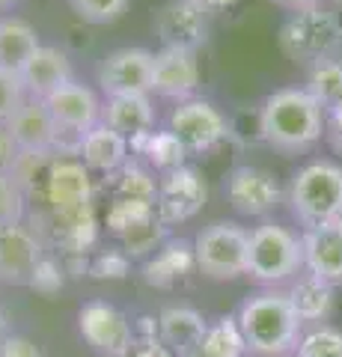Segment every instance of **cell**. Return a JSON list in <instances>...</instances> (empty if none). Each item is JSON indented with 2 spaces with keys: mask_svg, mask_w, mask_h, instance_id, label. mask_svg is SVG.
Listing matches in <instances>:
<instances>
[{
  "mask_svg": "<svg viewBox=\"0 0 342 357\" xmlns=\"http://www.w3.org/2000/svg\"><path fill=\"white\" fill-rule=\"evenodd\" d=\"M0 357H45V354L39 351V345L33 340L6 333V337L0 340Z\"/></svg>",
  "mask_w": 342,
  "mask_h": 357,
  "instance_id": "obj_39",
  "label": "cell"
},
{
  "mask_svg": "<svg viewBox=\"0 0 342 357\" xmlns=\"http://www.w3.org/2000/svg\"><path fill=\"white\" fill-rule=\"evenodd\" d=\"M203 349L217 357H241L247 351V345H244V337H241L238 321L226 316V319H217L215 325H208Z\"/></svg>",
  "mask_w": 342,
  "mask_h": 357,
  "instance_id": "obj_28",
  "label": "cell"
},
{
  "mask_svg": "<svg viewBox=\"0 0 342 357\" xmlns=\"http://www.w3.org/2000/svg\"><path fill=\"white\" fill-rule=\"evenodd\" d=\"M196 3H203L208 13H220V9H229V6H235L238 0H196Z\"/></svg>",
  "mask_w": 342,
  "mask_h": 357,
  "instance_id": "obj_43",
  "label": "cell"
},
{
  "mask_svg": "<svg viewBox=\"0 0 342 357\" xmlns=\"http://www.w3.org/2000/svg\"><path fill=\"white\" fill-rule=\"evenodd\" d=\"M143 155H146V161L155 164L161 173H167V170H176V167H185L187 149L176 140L173 131H152Z\"/></svg>",
  "mask_w": 342,
  "mask_h": 357,
  "instance_id": "obj_30",
  "label": "cell"
},
{
  "mask_svg": "<svg viewBox=\"0 0 342 357\" xmlns=\"http://www.w3.org/2000/svg\"><path fill=\"white\" fill-rule=\"evenodd\" d=\"M191 268H196L194 259V244L187 241H167L161 244L158 256L146 265V280L152 286H173L182 274H187Z\"/></svg>",
  "mask_w": 342,
  "mask_h": 357,
  "instance_id": "obj_25",
  "label": "cell"
},
{
  "mask_svg": "<svg viewBox=\"0 0 342 357\" xmlns=\"http://www.w3.org/2000/svg\"><path fill=\"white\" fill-rule=\"evenodd\" d=\"M45 107L57 126L81 131V134H86L102 122V102H98V96L81 81H69L65 86H60L57 93H51L45 98Z\"/></svg>",
  "mask_w": 342,
  "mask_h": 357,
  "instance_id": "obj_18",
  "label": "cell"
},
{
  "mask_svg": "<svg viewBox=\"0 0 342 357\" xmlns=\"http://www.w3.org/2000/svg\"><path fill=\"white\" fill-rule=\"evenodd\" d=\"M235 321L253 357H286L304 337V321L297 319L289 295L277 289L250 295L241 304Z\"/></svg>",
  "mask_w": 342,
  "mask_h": 357,
  "instance_id": "obj_2",
  "label": "cell"
},
{
  "mask_svg": "<svg viewBox=\"0 0 342 357\" xmlns=\"http://www.w3.org/2000/svg\"><path fill=\"white\" fill-rule=\"evenodd\" d=\"M301 271H304L301 236H295L289 227H280L274 220H265L250 232L247 277L265 286H277L292 280Z\"/></svg>",
  "mask_w": 342,
  "mask_h": 357,
  "instance_id": "obj_5",
  "label": "cell"
},
{
  "mask_svg": "<svg viewBox=\"0 0 342 357\" xmlns=\"http://www.w3.org/2000/svg\"><path fill=\"white\" fill-rule=\"evenodd\" d=\"M128 152H131L128 137H123V134L104 126V122H98L95 128H90L84 134L81 161H84L86 170L114 176L116 170H123L128 164Z\"/></svg>",
  "mask_w": 342,
  "mask_h": 357,
  "instance_id": "obj_21",
  "label": "cell"
},
{
  "mask_svg": "<svg viewBox=\"0 0 342 357\" xmlns=\"http://www.w3.org/2000/svg\"><path fill=\"white\" fill-rule=\"evenodd\" d=\"M24 102H27V89L21 84V75L0 66V126H6Z\"/></svg>",
  "mask_w": 342,
  "mask_h": 357,
  "instance_id": "obj_35",
  "label": "cell"
},
{
  "mask_svg": "<svg viewBox=\"0 0 342 357\" xmlns=\"http://www.w3.org/2000/svg\"><path fill=\"white\" fill-rule=\"evenodd\" d=\"M208 321L191 307H167L158 316V340L176 357L191 354L205 340Z\"/></svg>",
  "mask_w": 342,
  "mask_h": 357,
  "instance_id": "obj_20",
  "label": "cell"
},
{
  "mask_svg": "<svg viewBox=\"0 0 342 357\" xmlns=\"http://www.w3.org/2000/svg\"><path fill=\"white\" fill-rule=\"evenodd\" d=\"M200 89V60L185 48H161L152 57V93L164 98H194Z\"/></svg>",
  "mask_w": 342,
  "mask_h": 357,
  "instance_id": "obj_14",
  "label": "cell"
},
{
  "mask_svg": "<svg viewBox=\"0 0 342 357\" xmlns=\"http://www.w3.org/2000/svg\"><path fill=\"white\" fill-rule=\"evenodd\" d=\"M304 89L310 93L325 114L342 105V57L322 60L306 69V84Z\"/></svg>",
  "mask_w": 342,
  "mask_h": 357,
  "instance_id": "obj_26",
  "label": "cell"
},
{
  "mask_svg": "<svg viewBox=\"0 0 342 357\" xmlns=\"http://www.w3.org/2000/svg\"><path fill=\"white\" fill-rule=\"evenodd\" d=\"M33 289H39V292H57V289L63 286V274H60V268L57 262H51V259H42L39 268H36V274H33V280H30Z\"/></svg>",
  "mask_w": 342,
  "mask_h": 357,
  "instance_id": "obj_37",
  "label": "cell"
},
{
  "mask_svg": "<svg viewBox=\"0 0 342 357\" xmlns=\"http://www.w3.org/2000/svg\"><path fill=\"white\" fill-rule=\"evenodd\" d=\"M93 274L95 277H110V280H119V277L128 274V253H102L93 262Z\"/></svg>",
  "mask_w": 342,
  "mask_h": 357,
  "instance_id": "obj_36",
  "label": "cell"
},
{
  "mask_svg": "<svg viewBox=\"0 0 342 357\" xmlns=\"http://www.w3.org/2000/svg\"><path fill=\"white\" fill-rule=\"evenodd\" d=\"M152 57L146 48H116L98 63L95 81L104 98L152 96Z\"/></svg>",
  "mask_w": 342,
  "mask_h": 357,
  "instance_id": "obj_10",
  "label": "cell"
},
{
  "mask_svg": "<svg viewBox=\"0 0 342 357\" xmlns=\"http://www.w3.org/2000/svg\"><path fill=\"white\" fill-rule=\"evenodd\" d=\"M224 194L238 215L265 218L283 203V188L274 178V173L253 164H238L224 178Z\"/></svg>",
  "mask_w": 342,
  "mask_h": 357,
  "instance_id": "obj_9",
  "label": "cell"
},
{
  "mask_svg": "<svg viewBox=\"0 0 342 357\" xmlns=\"http://www.w3.org/2000/svg\"><path fill=\"white\" fill-rule=\"evenodd\" d=\"M164 236H167V223H164L158 215H152L146 220L134 223L131 229H125L119 238L125 241V253L128 256H146V253L161 248Z\"/></svg>",
  "mask_w": 342,
  "mask_h": 357,
  "instance_id": "obj_29",
  "label": "cell"
},
{
  "mask_svg": "<svg viewBox=\"0 0 342 357\" xmlns=\"http://www.w3.org/2000/svg\"><path fill=\"white\" fill-rule=\"evenodd\" d=\"M205 182L194 167H176L158 178V197H155V215L167 223L191 220L205 203Z\"/></svg>",
  "mask_w": 342,
  "mask_h": 357,
  "instance_id": "obj_11",
  "label": "cell"
},
{
  "mask_svg": "<svg viewBox=\"0 0 342 357\" xmlns=\"http://www.w3.org/2000/svg\"><path fill=\"white\" fill-rule=\"evenodd\" d=\"M69 6L86 24H114L125 15L128 0H69Z\"/></svg>",
  "mask_w": 342,
  "mask_h": 357,
  "instance_id": "obj_32",
  "label": "cell"
},
{
  "mask_svg": "<svg viewBox=\"0 0 342 357\" xmlns=\"http://www.w3.org/2000/svg\"><path fill=\"white\" fill-rule=\"evenodd\" d=\"M295 357H342V331L330 325H316L301 337Z\"/></svg>",
  "mask_w": 342,
  "mask_h": 357,
  "instance_id": "obj_31",
  "label": "cell"
},
{
  "mask_svg": "<svg viewBox=\"0 0 342 357\" xmlns=\"http://www.w3.org/2000/svg\"><path fill=\"white\" fill-rule=\"evenodd\" d=\"M24 218V188L13 173H0V227H15Z\"/></svg>",
  "mask_w": 342,
  "mask_h": 357,
  "instance_id": "obj_34",
  "label": "cell"
},
{
  "mask_svg": "<svg viewBox=\"0 0 342 357\" xmlns=\"http://www.w3.org/2000/svg\"><path fill=\"white\" fill-rule=\"evenodd\" d=\"M185 357H217V354H212V351H205V349H203V345H200V349H194L191 354H185Z\"/></svg>",
  "mask_w": 342,
  "mask_h": 357,
  "instance_id": "obj_44",
  "label": "cell"
},
{
  "mask_svg": "<svg viewBox=\"0 0 342 357\" xmlns=\"http://www.w3.org/2000/svg\"><path fill=\"white\" fill-rule=\"evenodd\" d=\"M42 259V244L27 227L15 223L0 229V283L30 286Z\"/></svg>",
  "mask_w": 342,
  "mask_h": 357,
  "instance_id": "obj_17",
  "label": "cell"
},
{
  "mask_svg": "<svg viewBox=\"0 0 342 357\" xmlns=\"http://www.w3.org/2000/svg\"><path fill=\"white\" fill-rule=\"evenodd\" d=\"M116 357H176V354L164 349L158 337H134L128 342V349L119 351Z\"/></svg>",
  "mask_w": 342,
  "mask_h": 357,
  "instance_id": "obj_38",
  "label": "cell"
},
{
  "mask_svg": "<svg viewBox=\"0 0 342 357\" xmlns=\"http://www.w3.org/2000/svg\"><path fill=\"white\" fill-rule=\"evenodd\" d=\"M155 215V206L152 203H140V199H114L107 208V227L116 232V236H123L125 229H131L134 223L146 220Z\"/></svg>",
  "mask_w": 342,
  "mask_h": 357,
  "instance_id": "obj_33",
  "label": "cell"
},
{
  "mask_svg": "<svg viewBox=\"0 0 342 357\" xmlns=\"http://www.w3.org/2000/svg\"><path fill=\"white\" fill-rule=\"evenodd\" d=\"M102 122L131 140L155 128V105L149 96H114L102 105Z\"/></svg>",
  "mask_w": 342,
  "mask_h": 357,
  "instance_id": "obj_22",
  "label": "cell"
},
{
  "mask_svg": "<svg viewBox=\"0 0 342 357\" xmlns=\"http://www.w3.org/2000/svg\"><path fill=\"white\" fill-rule=\"evenodd\" d=\"M39 36L33 30L30 21L18 18V15H3L0 18V66L13 72H21L33 54L39 48Z\"/></svg>",
  "mask_w": 342,
  "mask_h": 357,
  "instance_id": "obj_24",
  "label": "cell"
},
{
  "mask_svg": "<svg viewBox=\"0 0 342 357\" xmlns=\"http://www.w3.org/2000/svg\"><path fill=\"white\" fill-rule=\"evenodd\" d=\"M0 229H3V227H0Z\"/></svg>",
  "mask_w": 342,
  "mask_h": 357,
  "instance_id": "obj_48",
  "label": "cell"
},
{
  "mask_svg": "<svg viewBox=\"0 0 342 357\" xmlns=\"http://www.w3.org/2000/svg\"><path fill=\"white\" fill-rule=\"evenodd\" d=\"M212 13L196 0H167L155 9L152 27L161 39V48H185L200 51L212 33Z\"/></svg>",
  "mask_w": 342,
  "mask_h": 357,
  "instance_id": "obj_8",
  "label": "cell"
},
{
  "mask_svg": "<svg viewBox=\"0 0 342 357\" xmlns=\"http://www.w3.org/2000/svg\"><path fill=\"white\" fill-rule=\"evenodd\" d=\"M250 232L235 220H215L194 238L196 268L208 280H235L247 274Z\"/></svg>",
  "mask_w": 342,
  "mask_h": 357,
  "instance_id": "obj_6",
  "label": "cell"
},
{
  "mask_svg": "<svg viewBox=\"0 0 342 357\" xmlns=\"http://www.w3.org/2000/svg\"><path fill=\"white\" fill-rule=\"evenodd\" d=\"M286 203H289L295 220L304 229L330 223L342 218V164L316 158L297 167L286 188Z\"/></svg>",
  "mask_w": 342,
  "mask_h": 357,
  "instance_id": "obj_3",
  "label": "cell"
},
{
  "mask_svg": "<svg viewBox=\"0 0 342 357\" xmlns=\"http://www.w3.org/2000/svg\"><path fill=\"white\" fill-rule=\"evenodd\" d=\"M18 75L27 89V98H39V102H45L51 93H57L60 86L75 81L69 54L54 48V45H39L36 54L21 66Z\"/></svg>",
  "mask_w": 342,
  "mask_h": 357,
  "instance_id": "obj_19",
  "label": "cell"
},
{
  "mask_svg": "<svg viewBox=\"0 0 342 357\" xmlns=\"http://www.w3.org/2000/svg\"><path fill=\"white\" fill-rule=\"evenodd\" d=\"M304 271L330 286L342 283V218L304 229Z\"/></svg>",
  "mask_w": 342,
  "mask_h": 357,
  "instance_id": "obj_15",
  "label": "cell"
},
{
  "mask_svg": "<svg viewBox=\"0 0 342 357\" xmlns=\"http://www.w3.org/2000/svg\"><path fill=\"white\" fill-rule=\"evenodd\" d=\"M114 182H116V199H140V203L155 206L158 182L152 178L146 167H140L137 161H128L123 170H116Z\"/></svg>",
  "mask_w": 342,
  "mask_h": 357,
  "instance_id": "obj_27",
  "label": "cell"
},
{
  "mask_svg": "<svg viewBox=\"0 0 342 357\" xmlns=\"http://www.w3.org/2000/svg\"><path fill=\"white\" fill-rule=\"evenodd\" d=\"M280 48L297 66H316L342 57V18L334 9L310 6L297 9L280 27Z\"/></svg>",
  "mask_w": 342,
  "mask_h": 357,
  "instance_id": "obj_4",
  "label": "cell"
},
{
  "mask_svg": "<svg viewBox=\"0 0 342 357\" xmlns=\"http://www.w3.org/2000/svg\"><path fill=\"white\" fill-rule=\"evenodd\" d=\"M327 114L304 86H283L259 107V134L271 149L297 155L313 149L325 134Z\"/></svg>",
  "mask_w": 342,
  "mask_h": 357,
  "instance_id": "obj_1",
  "label": "cell"
},
{
  "mask_svg": "<svg viewBox=\"0 0 342 357\" xmlns=\"http://www.w3.org/2000/svg\"><path fill=\"white\" fill-rule=\"evenodd\" d=\"M48 203L57 218H69L75 211L93 206V178L81 158H54L48 167L45 185Z\"/></svg>",
  "mask_w": 342,
  "mask_h": 357,
  "instance_id": "obj_13",
  "label": "cell"
},
{
  "mask_svg": "<svg viewBox=\"0 0 342 357\" xmlns=\"http://www.w3.org/2000/svg\"><path fill=\"white\" fill-rule=\"evenodd\" d=\"M3 337H6V312L0 310V340H3Z\"/></svg>",
  "mask_w": 342,
  "mask_h": 357,
  "instance_id": "obj_45",
  "label": "cell"
},
{
  "mask_svg": "<svg viewBox=\"0 0 342 357\" xmlns=\"http://www.w3.org/2000/svg\"><path fill=\"white\" fill-rule=\"evenodd\" d=\"M167 131L176 134V140L187 149V155H203V152H212L226 137L229 126H226V116L212 102L194 96V98H185V102H176L167 119Z\"/></svg>",
  "mask_w": 342,
  "mask_h": 357,
  "instance_id": "obj_7",
  "label": "cell"
},
{
  "mask_svg": "<svg viewBox=\"0 0 342 357\" xmlns=\"http://www.w3.org/2000/svg\"><path fill=\"white\" fill-rule=\"evenodd\" d=\"M271 3H277V6H283V9H289V13H297V9L322 6V0H271Z\"/></svg>",
  "mask_w": 342,
  "mask_h": 357,
  "instance_id": "obj_42",
  "label": "cell"
},
{
  "mask_svg": "<svg viewBox=\"0 0 342 357\" xmlns=\"http://www.w3.org/2000/svg\"><path fill=\"white\" fill-rule=\"evenodd\" d=\"M13 3H15V0H0V13H6V9L13 6Z\"/></svg>",
  "mask_w": 342,
  "mask_h": 357,
  "instance_id": "obj_46",
  "label": "cell"
},
{
  "mask_svg": "<svg viewBox=\"0 0 342 357\" xmlns=\"http://www.w3.org/2000/svg\"><path fill=\"white\" fill-rule=\"evenodd\" d=\"M334 3H342V0H334Z\"/></svg>",
  "mask_w": 342,
  "mask_h": 357,
  "instance_id": "obj_47",
  "label": "cell"
},
{
  "mask_svg": "<svg viewBox=\"0 0 342 357\" xmlns=\"http://www.w3.org/2000/svg\"><path fill=\"white\" fill-rule=\"evenodd\" d=\"M325 134H327V140H330V146H334L336 155H342V105L334 107L327 114L325 119Z\"/></svg>",
  "mask_w": 342,
  "mask_h": 357,
  "instance_id": "obj_41",
  "label": "cell"
},
{
  "mask_svg": "<svg viewBox=\"0 0 342 357\" xmlns=\"http://www.w3.org/2000/svg\"><path fill=\"white\" fill-rule=\"evenodd\" d=\"M9 134H13L18 152L24 158H51L54 155V134H57V122L48 114L45 102L39 98H27L13 119L6 122Z\"/></svg>",
  "mask_w": 342,
  "mask_h": 357,
  "instance_id": "obj_16",
  "label": "cell"
},
{
  "mask_svg": "<svg viewBox=\"0 0 342 357\" xmlns=\"http://www.w3.org/2000/svg\"><path fill=\"white\" fill-rule=\"evenodd\" d=\"M286 295H289L297 319H301L304 325H322L330 316V310H334V286L318 280L313 274H306V271L295 277V283Z\"/></svg>",
  "mask_w": 342,
  "mask_h": 357,
  "instance_id": "obj_23",
  "label": "cell"
},
{
  "mask_svg": "<svg viewBox=\"0 0 342 357\" xmlns=\"http://www.w3.org/2000/svg\"><path fill=\"white\" fill-rule=\"evenodd\" d=\"M78 331L98 354H107V357H116L119 351H125L128 342L134 340V328L125 319V312H119L107 301H90V304L81 307Z\"/></svg>",
  "mask_w": 342,
  "mask_h": 357,
  "instance_id": "obj_12",
  "label": "cell"
},
{
  "mask_svg": "<svg viewBox=\"0 0 342 357\" xmlns=\"http://www.w3.org/2000/svg\"><path fill=\"white\" fill-rule=\"evenodd\" d=\"M21 161V152L15 146L13 134L6 126H0V173H15V167Z\"/></svg>",
  "mask_w": 342,
  "mask_h": 357,
  "instance_id": "obj_40",
  "label": "cell"
}]
</instances>
